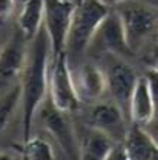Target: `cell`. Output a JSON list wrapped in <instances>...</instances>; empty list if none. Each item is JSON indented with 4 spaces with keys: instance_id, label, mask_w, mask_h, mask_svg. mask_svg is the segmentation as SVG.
I'll use <instances>...</instances> for the list:
<instances>
[{
    "instance_id": "1",
    "label": "cell",
    "mask_w": 158,
    "mask_h": 160,
    "mask_svg": "<svg viewBox=\"0 0 158 160\" xmlns=\"http://www.w3.org/2000/svg\"><path fill=\"white\" fill-rule=\"evenodd\" d=\"M51 42L46 29H39L35 38L29 42V51L26 58L25 67L21 76V105H22V130L23 140L31 137L32 122L36 111L44 103L48 93V77H50V58Z\"/></svg>"
},
{
    "instance_id": "2",
    "label": "cell",
    "mask_w": 158,
    "mask_h": 160,
    "mask_svg": "<svg viewBox=\"0 0 158 160\" xmlns=\"http://www.w3.org/2000/svg\"><path fill=\"white\" fill-rule=\"evenodd\" d=\"M110 8L100 0H77L71 18L65 52L81 54L87 51L93 35L99 28L100 22L109 13Z\"/></svg>"
},
{
    "instance_id": "3",
    "label": "cell",
    "mask_w": 158,
    "mask_h": 160,
    "mask_svg": "<svg viewBox=\"0 0 158 160\" xmlns=\"http://www.w3.org/2000/svg\"><path fill=\"white\" fill-rule=\"evenodd\" d=\"M48 93L50 102L57 108L70 114L80 105L73 79V72L68 64V54L65 51L54 57L50 66V77H48Z\"/></svg>"
},
{
    "instance_id": "4",
    "label": "cell",
    "mask_w": 158,
    "mask_h": 160,
    "mask_svg": "<svg viewBox=\"0 0 158 160\" xmlns=\"http://www.w3.org/2000/svg\"><path fill=\"white\" fill-rule=\"evenodd\" d=\"M115 9L122 19L131 51L138 50L158 26L154 9L146 6L144 2L136 3L135 0H128L125 3L117 4Z\"/></svg>"
},
{
    "instance_id": "5",
    "label": "cell",
    "mask_w": 158,
    "mask_h": 160,
    "mask_svg": "<svg viewBox=\"0 0 158 160\" xmlns=\"http://www.w3.org/2000/svg\"><path fill=\"white\" fill-rule=\"evenodd\" d=\"M74 6V0H44V28L50 37L52 58L65 51Z\"/></svg>"
},
{
    "instance_id": "6",
    "label": "cell",
    "mask_w": 158,
    "mask_h": 160,
    "mask_svg": "<svg viewBox=\"0 0 158 160\" xmlns=\"http://www.w3.org/2000/svg\"><path fill=\"white\" fill-rule=\"evenodd\" d=\"M87 51L106 55H125L132 52L126 41L122 19L115 8H110L109 13L100 22L99 28L89 44Z\"/></svg>"
},
{
    "instance_id": "7",
    "label": "cell",
    "mask_w": 158,
    "mask_h": 160,
    "mask_svg": "<svg viewBox=\"0 0 158 160\" xmlns=\"http://www.w3.org/2000/svg\"><path fill=\"white\" fill-rule=\"evenodd\" d=\"M104 74L109 93L112 95L115 103L123 111V114L128 118L129 101L138 82L133 68L121 60H112L108 64V70L104 72Z\"/></svg>"
},
{
    "instance_id": "8",
    "label": "cell",
    "mask_w": 158,
    "mask_h": 160,
    "mask_svg": "<svg viewBox=\"0 0 158 160\" xmlns=\"http://www.w3.org/2000/svg\"><path fill=\"white\" fill-rule=\"evenodd\" d=\"M41 119L48 132L54 137L55 141L60 144V147L68 156L80 157V148L77 147L74 131H73L71 122L67 118V112L57 109L50 102L41 108Z\"/></svg>"
},
{
    "instance_id": "9",
    "label": "cell",
    "mask_w": 158,
    "mask_h": 160,
    "mask_svg": "<svg viewBox=\"0 0 158 160\" xmlns=\"http://www.w3.org/2000/svg\"><path fill=\"white\" fill-rule=\"evenodd\" d=\"M126 115L115 102H104L93 106L89 115V125L109 135L113 141L123 143L126 135Z\"/></svg>"
},
{
    "instance_id": "10",
    "label": "cell",
    "mask_w": 158,
    "mask_h": 160,
    "mask_svg": "<svg viewBox=\"0 0 158 160\" xmlns=\"http://www.w3.org/2000/svg\"><path fill=\"white\" fill-rule=\"evenodd\" d=\"M29 42L19 28L13 31L10 38L0 50V79L7 80L21 76L28 58Z\"/></svg>"
},
{
    "instance_id": "11",
    "label": "cell",
    "mask_w": 158,
    "mask_h": 160,
    "mask_svg": "<svg viewBox=\"0 0 158 160\" xmlns=\"http://www.w3.org/2000/svg\"><path fill=\"white\" fill-rule=\"evenodd\" d=\"M74 86L79 95L80 102H96L103 96L108 90L106 74L102 68L94 64H83L80 68L73 73Z\"/></svg>"
},
{
    "instance_id": "12",
    "label": "cell",
    "mask_w": 158,
    "mask_h": 160,
    "mask_svg": "<svg viewBox=\"0 0 158 160\" xmlns=\"http://www.w3.org/2000/svg\"><path fill=\"white\" fill-rule=\"evenodd\" d=\"M126 159L131 160H154L158 159V148L148 132L141 125L132 124L128 128L123 140Z\"/></svg>"
},
{
    "instance_id": "13",
    "label": "cell",
    "mask_w": 158,
    "mask_h": 160,
    "mask_svg": "<svg viewBox=\"0 0 158 160\" xmlns=\"http://www.w3.org/2000/svg\"><path fill=\"white\" fill-rule=\"evenodd\" d=\"M154 102H152V98H151L145 77L138 79L135 89L132 92V96H131V101H129L128 118L131 119L132 124L144 125V124H146L148 121L154 118Z\"/></svg>"
},
{
    "instance_id": "14",
    "label": "cell",
    "mask_w": 158,
    "mask_h": 160,
    "mask_svg": "<svg viewBox=\"0 0 158 160\" xmlns=\"http://www.w3.org/2000/svg\"><path fill=\"white\" fill-rule=\"evenodd\" d=\"M115 144L116 141H113L109 135L90 127V131L86 134L83 144L80 147V157L87 160L109 159V154L115 147Z\"/></svg>"
},
{
    "instance_id": "15",
    "label": "cell",
    "mask_w": 158,
    "mask_h": 160,
    "mask_svg": "<svg viewBox=\"0 0 158 160\" xmlns=\"http://www.w3.org/2000/svg\"><path fill=\"white\" fill-rule=\"evenodd\" d=\"M17 23V28L29 41H32L44 25V0H26L19 9Z\"/></svg>"
},
{
    "instance_id": "16",
    "label": "cell",
    "mask_w": 158,
    "mask_h": 160,
    "mask_svg": "<svg viewBox=\"0 0 158 160\" xmlns=\"http://www.w3.org/2000/svg\"><path fill=\"white\" fill-rule=\"evenodd\" d=\"M21 156L23 159H54V150L51 144L39 137H29L26 141H22Z\"/></svg>"
},
{
    "instance_id": "17",
    "label": "cell",
    "mask_w": 158,
    "mask_h": 160,
    "mask_svg": "<svg viewBox=\"0 0 158 160\" xmlns=\"http://www.w3.org/2000/svg\"><path fill=\"white\" fill-rule=\"evenodd\" d=\"M21 103V86H15L0 96V134L12 119L17 105Z\"/></svg>"
},
{
    "instance_id": "18",
    "label": "cell",
    "mask_w": 158,
    "mask_h": 160,
    "mask_svg": "<svg viewBox=\"0 0 158 160\" xmlns=\"http://www.w3.org/2000/svg\"><path fill=\"white\" fill-rule=\"evenodd\" d=\"M145 80H146V84H148V89H150L152 102H154L155 115H158V72L155 68L148 70L145 74Z\"/></svg>"
},
{
    "instance_id": "19",
    "label": "cell",
    "mask_w": 158,
    "mask_h": 160,
    "mask_svg": "<svg viewBox=\"0 0 158 160\" xmlns=\"http://www.w3.org/2000/svg\"><path fill=\"white\" fill-rule=\"evenodd\" d=\"M141 127L148 132V135L152 138L154 144L158 148V115H155L151 121H148L146 124H144V125H141Z\"/></svg>"
},
{
    "instance_id": "20",
    "label": "cell",
    "mask_w": 158,
    "mask_h": 160,
    "mask_svg": "<svg viewBox=\"0 0 158 160\" xmlns=\"http://www.w3.org/2000/svg\"><path fill=\"white\" fill-rule=\"evenodd\" d=\"M15 9V0H0V19H7Z\"/></svg>"
},
{
    "instance_id": "21",
    "label": "cell",
    "mask_w": 158,
    "mask_h": 160,
    "mask_svg": "<svg viewBox=\"0 0 158 160\" xmlns=\"http://www.w3.org/2000/svg\"><path fill=\"white\" fill-rule=\"evenodd\" d=\"M100 2L104 3L106 6H109V8H116L117 4L125 3V2H128V0H100Z\"/></svg>"
},
{
    "instance_id": "22",
    "label": "cell",
    "mask_w": 158,
    "mask_h": 160,
    "mask_svg": "<svg viewBox=\"0 0 158 160\" xmlns=\"http://www.w3.org/2000/svg\"><path fill=\"white\" fill-rule=\"evenodd\" d=\"M146 6H150L151 9H154V10H158V0H142Z\"/></svg>"
},
{
    "instance_id": "23",
    "label": "cell",
    "mask_w": 158,
    "mask_h": 160,
    "mask_svg": "<svg viewBox=\"0 0 158 160\" xmlns=\"http://www.w3.org/2000/svg\"><path fill=\"white\" fill-rule=\"evenodd\" d=\"M26 0H15V4H16V9H21L23 4H25Z\"/></svg>"
},
{
    "instance_id": "24",
    "label": "cell",
    "mask_w": 158,
    "mask_h": 160,
    "mask_svg": "<svg viewBox=\"0 0 158 160\" xmlns=\"http://www.w3.org/2000/svg\"><path fill=\"white\" fill-rule=\"evenodd\" d=\"M152 68H155V70L158 72V54H157V57H155V63H154V67Z\"/></svg>"
}]
</instances>
